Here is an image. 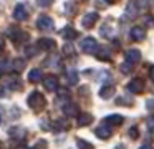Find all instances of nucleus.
I'll return each instance as SVG.
<instances>
[{
	"mask_svg": "<svg viewBox=\"0 0 154 149\" xmlns=\"http://www.w3.org/2000/svg\"><path fill=\"white\" fill-rule=\"evenodd\" d=\"M37 26L42 32H50V30L55 28V22H53V18L48 17V15H40L37 20Z\"/></svg>",
	"mask_w": 154,
	"mask_h": 149,
	"instance_id": "3",
	"label": "nucleus"
},
{
	"mask_svg": "<svg viewBox=\"0 0 154 149\" xmlns=\"http://www.w3.org/2000/svg\"><path fill=\"white\" fill-rule=\"evenodd\" d=\"M129 36L133 42H141V40L146 38V30L141 28V26H133L129 32Z\"/></svg>",
	"mask_w": 154,
	"mask_h": 149,
	"instance_id": "11",
	"label": "nucleus"
},
{
	"mask_svg": "<svg viewBox=\"0 0 154 149\" xmlns=\"http://www.w3.org/2000/svg\"><path fill=\"white\" fill-rule=\"evenodd\" d=\"M63 53H65L66 56L75 55V46H73V45H70V43H66V45L63 46Z\"/></svg>",
	"mask_w": 154,
	"mask_h": 149,
	"instance_id": "30",
	"label": "nucleus"
},
{
	"mask_svg": "<svg viewBox=\"0 0 154 149\" xmlns=\"http://www.w3.org/2000/svg\"><path fill=\"white\" fill-rule=\"evenodd\" d=\"M119 70H121V73H131L133 71V63H129V61H126V63H123V65L119 66Z\"/></svg>",
	"mask_w": 154,
	"mask_h": 149,
	"instance_id": "28",
	"label": "nucleus"
},
{
	"mask_svg": "<svg viewBox=\"0 0 154 149\" xmlns=\"http://www.w3.org/2000/svg\"><path fill=\"white\" fill-rule=\"evenodd\" d=\"M126 61H129V63H137V61H141V51L137 48H129L126 51Z\"/></svg>",
	"mask_w": 154,
	"mask_h": 149,
	"instance_id": "14",
	"label": "nucleus"
},
{
	"mask_svg": "<svg viewBox=\"0 0 154 149\" xmlns=\"http://www.w3.org/2000/svg\"><path fill=\"white\" fill-rule=\"evenodd\" d=\"M66 78H68V83H70V85H76L78 83V71L76 70H70V71L66 73Z\"/></svg>",
	"mask_w": 154,
	"mask_h": 149,
	"instance_id": "25",
	"label": "nucleus"
},
{
	"mask_svg": "<svg viewBox=\"0 0 154 149\" xmlns=\"http://www.w3.org/2000/svg\"><path fill=\"white\" fill-rule=\"evenodd\" d=\"M96 58L98 60H103V61H109V60H111V53L108 51L106 48H100V51L96 53Z\"/></svg>",
	"mask_w": 154,
	"mask_h": 149,
	"instance_id": "24",
	"label": "nucleus"
},
{
	"mask_svg": "<svg viewBox=\"0 0 154 149\" xmlns=\"http://www.w3.org/2000/svg\"><path fill=\"white\" fill-rule=\"evenodd\" d=\"M100 33H101L103 38H113V36H114V28L109 25V23H104V25H101Z\"/></svg>",
	"mask_w": 154,
	"mask_h": 149,
	"instance_id": "21",
	"label": "nucleus"
},
{
	"mask_svg": "<svg viewBox=\"0 0 154 149\" xmlns=\"http://www.w3.org/2000/svg\"><path fill=\"white\" fill-rule=\"evenodd\" d=\"M113 95H114V85L108 83V85H103V86H101V89H100V98L109 99Z\"/></svg>",
	"mask_w": 154,
	"mask_h": 149,
	"instance_id": "16",
	"label": "nucleus"
},
{
	"mask_svg": "<svg viewBox=\"0 0 154 149\" xmlns=\"http://www.w3.org/2000/svg\"><path fill=\"white\" fill-rule=\"evenodd\" d=\"M146 108H147V111H154V99H147Z\"/></svg>",
	"mask_w": 154,
	"mask_h": 149,
	"instance_id": "33",
	"label": "nucleus"
},
{
	"mask_svg": "<svg viewBox=\"0 0 154 149\" xmlns=\"http://www.w3.org/2000/svg\"><path fill=\"white\" fill-rule=\"evenodd\" d=\"M76 146H78V149H94L93 144L85 141V139H76Z\"/></svg>",
	"mask_w": 154,
	"mask_h": 149,
	"instance_id": "27",
	"label": "nucleus"
},
{
	"mask_svg": "<svg viewBox=\"0 0 154 149\" xmlns=\"http://www.w3.org/2000/svg\"><path fill=\"white\" fill-rule=\"evenodd\" d=\"M128 134H129L131 139H137V138H139V129H137V126H131L129 131H128Z\"/></svg>",
	"mask_w": 154,
	"mask_h": 149,
	"instance_id": "29",
	"label": "nucleus"
},
{
	"mask_svg": "<svg viewBox=\"0 0 154 149\" xmlns=\"http://www.w3.org/2000/svg\"><path fill=\"white\" fill-rule=\"evenodd\" d=\"M80 48L83 53H88V55H96L100 51V43L93 38V36H86V38L81 40Z\"/></svg>",
	"mask_w": 154,
	"mask_h": 149,
	"instance_id": "2",
	"label": "nucleus"
},
{
	"mask_svg": "<svg viewBox=\"0 0 154 149\" xmlns=\"http://www.w3.org/2000/svg\"><path fill=\"white\" fill-rule=\"evenodd\" d=\"M98 18H100V15H98L96 12H91V13H86V15L83 17L81 23H83L85 28H91V26H93L94 23L98 22Z\"/></svg>",
	"mask_w": 154,
	"mask_h": 149,
	"instance_id": "12",
	"label": "nucleus"
},
{
	"mask_svg": "<svg viewBox=\"0 0 154 149\" xmlns=\"http://www.w3.org/2000/svg\"><path fill=\"white\" fill-rule=\"evenodd\" d=\"M27 103H28V106H30L32 109H35V111H42V109L45 108V104H47V99H45V96L42 95L40 91H33L30 96H28Z\"/></svg>",
	"mask_w": 154,
	"mask_h": 149,
	"instance_id": "1",
	"label": "nucleus"
},
{
	"mask_svg": "<svg viewBox=\"0 0 154 149\" xmlns=\"http://www.w3.org/2000/svg\"><path fill=\"white\" fill-rule=\"evenodd\" d=\"M104 2H106V5H108V3H116L118 0H104Z\"/></svg>",
	"mask_w": 154,
	"mask_h": 149,
	"instance_id": "36",
	"label": "nucleus"
},
{
	"mask_svg": "<svg viewBox=\"0 0 154 149\" xmlns=\"http://www.w3.org/2000/svg\"><path fill=\"white\" fill-rule=\"evenodd\" d=\"M0 75H2V68H0Z\"/></svg>",
	"mask_w": 154,
	"mask_h": 149,
	"instance_id": "39",
	"label": "nucleus"
},
{
	"mask_svg": "<svg viewBox=\"0 0 154 149\" xmlns=\"http://www.w3.org/2000/svg\"><path fill=\"white\" fill-rule=\"evenodd\" d=\"M4 48V42H2V40H0V50Z\"/></svg>",
	"mask_w": 154,
	"mask_h": 149,
	"instance_id": "37",
	"label": "nucleus"
},
{
	"mask_svg": "<svg viewBox=\"0 0 154 149\" xmlns=\"http://www.w3.org/2000/svg\"><path fill=\"white\" fill-rule=\"evenodd\" d=\"M128 91L133 93V95H139V93L144 91V81L141 78H133L129 83H128Z\"/></svg>",
	"mask_w": 154,
	"mask_h": 149,
	"instance_id": "5",
	"label": "nucleus"
},
{
	"mask_svg": "<svg viewBox=\"0 0 154 149\" xmlns=\"http://www.w3.org/2000/svg\"><path fill=\"white\" fill-rule=\"evenodd\" d=\"M38 50H40V46H38V45H30V46H27L25 53H27L28 58H32V56H35L38 53Z\"/></svg>",
	"mask_w": 154,
	"mask_h": 149,
	"instance_id": "26",
	"label": "nucleus"
},
{
	"mask_svg": "<svg viewBox=\"0 0 154 149\" xmlns=\"http://www.w3.org/2000/svg\"><path fill=\"white\" fill-rule=\"evenodd\" d=\"M38 46H40V50H55V46H57V43H55V40L51 38H40L37 43Z\"/></svg>",
	"mask_w": 154,
	"mask_h": 149,
	"instance_id": "18",
	"label": "nucleus"
},
{
	"mask_svg": "<svg viewBox=\"0 0 154 149\" xmlns=\"http://www.w3.org/2000/svg\"><path fill=\"white\" fill-rule=\"evenodd\" d=\"M43 85L48 91H58V78L55 75H48L43 78Z\"/></svg>",
	"mask_w": 154,
	"mask_h": 149,
	"instance_id": "10",
	"label": "nucleus"
},
{
	"mask_svg": "<svg viewBox=\"0 0 154 149\" xmlns=\"http://www.w3.org/2000/svg\"><path fill=\"white\" fill-rule=\"evenodd\" d=\"M37 3L42 7V8H47V7H50L51 3H53V0H37Z\"/></svg>",
	"mask_w": 154,
	"mask_h": 149,
	"instance_id": "31",
	"label": "nucleus"
},
{
	"mask_svg": "<svg viewBox=\"0 0 154 149\" xmlns=\"http://www.w3.org/2000/svg\"><path fill=\"white\" fill-rule=\"evenodd\" d=\"M22 79L20 78H17V76H8L7 79H5V88H8V89H14V91H17V89H20L22 88Z\"/></svg>",
	"mask_w": 154,
	"mask_h": 149,
	"instance_id": "13",
	"label": "nucleus"
},
{
	"mask_svg": "<svg viewBox=\"0 0 154 149\" xmlns=\"http://www.w3.org/2000/svg\"><path fill=\"white\" fill-rule=\"evenodd\" d=\"M14 17H15V20H18V22H23V20H27V18H28V10H27V7H25L23 3H18V5L15 7V10H14Z\"/></svg>",
	"mask_w": 154,
	"mask_h": 149,
	"instance_id": "9",
	"label": "nucleus"
},
{
	"mask_svg": "<svg viewBox=\"0 0 154 149\" xmlns=\"http://www.w3.org/2000/svg\"><path fill=\"white\" fill-rule=\"evenodd\" d=\"M63 113L66 118H76L78 114H80V111H78V104H75V103L71 101H66L63 104Z\"/></svg>",
	"mask_w": 154,
	"mask_h": 149,
	"instance_id": "8",
	"label": "nucleus"
},
{
	"mask_svg": "<svg viewBox=\"0 0 154 149\" xmlns=\"http://www.w3.org/2000/svg\"><path fill=\"white\" fill-rule=\"evenodd\" d=\"M146 124H147V129H151V131H152V129H154V114L151 116V118H147Z\"/></svg>",
	"mask_w": 154,
	"mask_h": 149,
	"instance_id": "32",
	"label": "nucleus"
},
{
	"mask_svg": "<svg viewBox=\"0 0 154 149\" xmlns=\"http://www.w3.org/2000/svg\"><path fill=\"white\" fill-rule=\"evenodd\" d=\"M7 35L10 36V38L14 40L15 43L27 42V40H28V33H27V32H22L20 28H15V26H12V28L7 30Z\"/></svg>",
	"mask_w": 154,
	"mask_h": 149,
	"instance_id": "4",
	"label": "nucleus"
},
{
	"mask_svg": "<svg viewBox=\"0 0 154 149\" xmlns=\"http://www.w3.org/2000/svg\"><path fill=\"white\" fill-rule=\"evenodd\" d=\"M104 121H106L108 124H111V126H119V124H123L124 118L121 114H109V116L104 118Z\"/></svg>",
	"mask_w": 154,
	"mask_h": 149,
	"instance_id": "20",
	"label": "nucleus"
},
{
	"mask_svg": "<svg viewBox=\"0 0 154 149\" xmlns=\"http://www.w3.org/2000/svg\"><path fill=\"white\" fill-rule=\"evenodd\" d=\"M45 76H43V73H42L40 68H33V70H30V73H28V81H32V83H38Z\"/></svg>",
	"mask_w": 154,
	"mask_h": 149,
	"instance_id": "19",
	"label": "nucleus"
},
{
	"mask_svg": "<svg viewBox=\"0 0 154 149\" xmlns=\"http://www.w3.org/2000/svg\"><path fill=\"white\" fill-rule=\"evenodd\" d=\"M116 149H124V146H118V147Z\"/></svg>",
	"mask_w": 154,
	"mask_h": 149,
	"instance_id": "38",
	"label": "nucleus"
},
{
	"mask_svg": "<svg viewBox=\"0 0 154 149\" xmlns=\"http://www.w3.org/2000/svg\"><path fill=\"white\" fill-rule=\"evenodd\" d=\"M94 134H96L100 139H108V138H111V134H113V126L108 124V123L104 121L103 124H100V126L96 128Z\"/></svg>",
	"mask_w": 154,
	"mask_h": 149,
	"instance_id": "6",
	"label": "nucleus"
},
{
	"mask_svg": "<svg viewBox=\"0 0 154 149\" xmlns=\"http://www.w3.org/2000/svg\"><path fill=\"white\" fill-rule=\"evenodd\" d=\"M139 5H137V2L136 0H131V2H128V5H126V15H128V18L129 20H134V18H137V15H139Z\"/></svg>",
	"mask_w": 154,
	"mask_h": 149,
	"instance_id": "7",
	"label": "nucleus"
},
{
	"mask_svg": "<svg viewBox=\"0 0 154 149\" xmlns=\"http://www.w3.org/2000/svg\"><path fill=\"white\" fill-rule=\"evenodd\" d=\"M28 149H35V147H28Z\"/></svg>",
	"mask_w": 154,
	"mask_h": 149,
	"instance_id": "40",
	"label": "nucleus"
},
{
	"mask_svg": "<svg viewBox=\"0 0 154 149\" xmlns=\"http://www.w3.org/2000/svg\"><path fill=\"white\" fill-rule=\"evenodd\" d=\"M139 149H154V147H152V146H151V144H143V146H141Z\"/></svg>",
	"mask_w": 154,
	"mask_h": 149,
	"instance_id": "34",
	"label": "nucleus"
},
{
	"mask_svg": "<svg viewBox=\"0 0 154 149\" xmlns=\"http://www.w3.org/2000/svg\"><path fill=\"white\" fill-rule=\"evenodd\" d=\"M93 123V116L90 114V113H81V114H78L76 118V124L80 126V128H83V126H88Z\"/></svg>",
	"mask_w": 154,
	"mask_h": 149,
	"instance_id": "17",
	"label": "nucleus"
},
{
	"mask_svg": "<svg viewBox=\"0 0 154 149\" xmlns=\"http://www.w3.org/2000/svg\"><path fill=\"white\" fill-rule=\"evenodd\" d=\"M8 136L14 138V139H22L25 136V132H23V129H22V128H12L10 131H8Z\"/></svg>",
	"mask_w": 154,
	"mask_h": 149,
	"instance_id": "23",
	"label": "nucleus"
},
{
	"mask_svg": "<svg viewBox=\"0 0 154 149\" xmlns=\"http://www.w3.org/2000/svg\"><path fill=\"white\" fill-rule=\"evenodd\" d=\"M149 75H151V79L154 81V66H151V71H149Z\"/></svg>",
	"mask_w": 154,
	"mask_h": 149,
	"instance_id": "35",
	"label": "nucleus"
},
{
	"mask_svg": "<svg viewBox=\"0 0 154 149\" xmlns=\"http://www.w3.org/2000/svg\"><path fill=\"white\" fill-rule=\"evenodd\" d=\"M25 65H27V61H25L23 58H15L14 61H12V70H14L15 73H20L22 70L25 68Z\"/></svg>",
	"mask_w": 154,
	"mask_h": 149,
	"instance_id": "22",
	"label": "nucleus"
},
{
	"mask_svg": "<svg viewBox=\"0 0 154 149\" xmlns=\"http://www.w3.org/2000/svg\"><path fill=\"white\" fill-rule=\"evenodd\" d=\"M60 35L63 36L65 40H68V42H71V40L78 38V32L73 28V26H65L63 30H60Z\"/></svg>",
	"mask_w": 154,
	"mask_h": 149,
	"instance_id": "15",
	"label": "nucleus"
}]
</instances>
